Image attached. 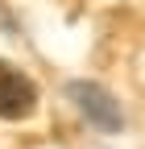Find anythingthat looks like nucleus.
Wrapping results in <instances>:
<instances>
[{"label":"nucleus","instance_id":"f257e3e1","mask_svg":"<svg viewBox=\"0 0 145 149\" xmlns=\"http://www.w3.org/2000/svg\"><path fill=\"white\" fill-rule=\"evenodd\" d=\"M33 104H38L33 79L25 70H17L13 62L0 58V116H4V120H21V116L33 112Z\"/></svg>","mask_w":145,"mask_h":149},{"label":"nucleus","instance_id":"f03ea898","mask_svg":"<svg viewBox=\"0 0 145 149\" xmlns=\"http://www.w3.org/2000/svg\"><path fill=\"white\" fill-rule=\"evenodd\" d=\"M70 100L79 104V112H83L96 128H104V133H120L124 116H120V104L112 100V91H104L100 83H75V87H70Z\"/></svg>","mask_w":145,"mask_h":149}]
</instances>
